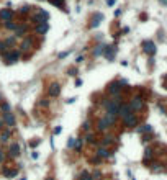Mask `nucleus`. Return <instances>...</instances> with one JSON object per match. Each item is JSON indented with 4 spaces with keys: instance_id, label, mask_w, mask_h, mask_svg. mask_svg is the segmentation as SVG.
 <instances>
[{
    "instance_id": "393cba45",
    "label": "nucleus",
    "mask_w": 167,
    "mask_h": 180,
    "mask_svg": "<svg viewBox=\"0 0 167 180\" xmlns=\"http://www.w3.org/2000/svg\"><path fill=\"white\" fill-rule=\"evenodd\" d=\"M82 146H84V138H77L74 149H76V151H80V149H82Z\"/></svg>"
},
{
    "instance_id": "2f4dec72",
    "label": "nucleus",
    "mask_w": 167,
    "mask_h": 180,
    "mask_svg": "<svg viewBox=\"0 0 167 180\" xmlns=\"http://www.w3.org/2000/svg\"><path fill=\"white\" fill-rule=\"evenodd\" d=\"M2 111H5V113H10V105H8L7 102H3V103H2Z\"/></svg>"
},
{
    "instance_id": "cd10ccee",
    "label": "nucleus",
    "mask_w": 167,
    "mask_h": 180,
    "mask_svg": "<svg viewBox=\"0 0 167 180\" xmlns=\"http://www.w3.org/2000/svg\"><path fill=\"white\" fill-rule=\"evenodd\" d=\"M16 23H13V21H5V28L7 30H16Z\"/></svg>"
},
{
    "instance_id": "b1692460",
    "label": "nucleus",
    "mask_w": 167,
    "mask_h": 180,
    "mask_svg": "<svg viewBox=\"0 0 167 180\" xmlns=\"http://www.w3.org/2000/svg\"><path fill=\"white\" fill-rule=\"evenodd\" d=\"M103 51H105V46L103 44H98V46H95V49H93V56H102L103 54Z\"/></svg>"
},
{
    "instance_id": "49530a36",
    "label": "nucleus",
    "mask_w": 167,
    "mask_h": 180,
    "mask_svg": "<svg viewBox=\"0 0 167 180\" xmlns=\"http://www.w3.org/2000/svg\"><path fill=\"white\" fill-rule=\"evenodd\" d=\"M23 180H25V179H23Z\"/></svg>"
},
{
    "instance_id": "4c0bfd02",
    "label": "nucleus",
    "mask_w": 167,
    "mask_h": 180,
    "mask_svg": "<svg viewBox=\"0 0 167 180\" xmlns=\"http://www.w3.org/2000/svg\"><path fill=\"white\" fill-rule=\"evenodd\" d=\"M3 159H5V152H3V151L0 149V164L3 162Z\"/></svg>"
},
{
    "instance_id": "a19ab883",
    "label": "nucleus",
    "mask_w": 167,
    "mask_h": 180,
    "mask_svg": "<svg viewBox=\"0 0 167 180\" xmlns=\"http://www.w3.org/2000/svg\"><path fill=\"white\" fill-rule=\"evenodd\" d=\"M77 74V70H74V69H69V75H76Z\"/></svg>"
},
{
    "instance_id": "f3484780",
    "label": "nucleus",
    "mask_w": 167,
    "mask_h": 180,
    "mask_svg": "<svg viewBox=\"0 0 167 180\" xmlns=\"http://www.w3.org/2000/svg\"><path fill=\"white\" fill-rule=\"evenodd\" d=\"M48 30H49V23H48V21H44V23H40V25H36V28H35V31L38 33V35H44Z\"/></svg>"
},
{
    "instance_id": "5701e85b",
    "label": "nucleus",
    "mask_w": 167,
    "mask_h": 180,
    "mask_svg": "<svg viewBox=\"0 0 167 180\" xmlns=\"http://www.w3.org/2000/svg\"><path fill=\"white\" fill-rule=\"evenodd\" d=\"M10 134H12L10 130H5L2 134H0V142H7V141L10 139Z\"/></svg>"
},
{
    "instance_id": "0eeeda50",
    "label": "nucleus",
    "mask_w": 167,
    "mask_h": 180,
    "mask_svg": "<svg viewBox=\"0 0 167 180\" xmlns=\"http://www.w3.org/2000/svg\"><path fill=\"white\" fill-rule=\"evenodd\" d=\"M133 113L131 106H130V103H121V106H120V110H118V116L121 118V120H125L126 116H130Z\"/></svg>"
},
{
    "instance_id": "4be33fe9",
    "label": "nucleus",
    "mask_w": 167,
    "mask_h": 180,
    "mask_svg": "<svg viewBox=\"0 0 167 180\" xmlns=\"http://www.w3.org/2000/svg\"><path fill=\"white\" fill-rule=\"evenodd\" d=\"M102 18H103V16H102L100 13H97V15L93 16V20H92V23H90V28H95V26H98V25H100Z\"/></svg>"
},
{
    "instance_id": "ea45409f",
    "label": "nucleus",
    "mask_w": 167,
    "mask_h": 180,
    "mask_svg": "<svg viewBox=\"0 0 167 180\" xmlns=\"http://www.w3.org/2000/svg\"><path fill=\"white\" fill-rule=\"evenodd\" d=\"M61 131H62V128H61V126H57V128H56V130H54V134H59Z\"/></svg>"
},
{
    "instance_id": "de8ad7c7",
    "label": "nucleus",
    "mask_w": 167,
    "mask_h": 180,
    "mask_svg": "<svg viewBox=\"0 0 167 180\" xmlns=\"http://www.w3.org/2000/svg\"><path fill=\"white\" fill-rule=\"evenodd\" d=\"M166 89H167V87H166Z\"/></svg>"
},
{
    "instance_id": "4468645a",
    "label": "nucleus",
    "mask_w": 167,
    "mask_h": 180,
    "mask_svg": "<svg viewBox=\"0 0 167 180\" xmlns=\"http://www.w3.org/2000/svg\"><path fill=\"white\" fill-rule=\"evenodd\" d=\"M2 121L7 126H15V116H13V113H3V120Z\"/></svg>"
},
{
    "instance_id": "c03bdc74",
    "label": "nucleus",
    "mask_w": 167,
    "mask_h": 180,
    "mask_svg": "<svg viewBox=\"0 0 167 180\" xmlns=\"http://www.w3.org/2000/svg\"><path fill=\"white\" fill-rule=\"evenodd\" d=\"M2 126H3V121H0V128H2Z\"/></svg>"
},
{
    "instance_id": "c756f323",
    "label": "nucleus",
    "mask_w": 167,
    "mask_h": 180,
    "mask_svg": "<svg viewBox=\"0 0 167 180\" xmlns=\"http://www.w3.org/2000/svg\"><path fill=\"white\" fill-rule=\"evenodd\" d=\"M152 149H146L144 151V162H147V159H149V157H152Z\"/></svg>"
},
{
    "instance_id": "412c9836",
    "label": "nucleus",
    "mask_w": 167,
    "mask_h": 180,
    "mask_svg": "<svg viewBox=\"0 0 167 180\" xmlns=\"http://www.w3.org/2000/svg\"><path fill=\"white\" fill-rule=\"evenodd\" d=\"M136 131L139 134H146V133H151L152 131V126L151 125H142V126H139V128H136Z\"/></svg>"
},
{
    "instance_id": "c85d7f7f",
    "label": "nucleus",
    "mask_w": 167,
    "mask_h": 180,
    "mask_svg": "<svg viewBox=\"0 0 167 180\" xmlns=\"http://www.w3.org/2000/svg\"><path fill=\"white\" fill-rule=\"evenodd\" d=\"M15 41H16V36H12V38H7L3 43H5L7 46H13V44H15Z\"/></svg>"
},
{
    "instance_id": "aec40b11",
    "label": "nucleus",
    "mask_w": 167,
    "mask_h": 180,
    "mask_svg": "<svg viewBox=\"0 0 167 180\" xmlns=\"http://www.w3.org/2000/svg\"><path fill=\"white\" fill-rule=\"evenodd\" d=\"M28 31V25H18L15 30V36H23Z\"/></svg>"
},
{
    "instance_id": "7c9ffc66",
    "label": "nucleus",
    "mask_w": 167,
    "mask_h": 180,
    "mask_svg": "<svg viewBox=\"0 0 167 180\" xmlns=\"http://www.w3.org/2000/svg\"><path fill=\"white\" fill-rule=\"evenodd\" d=\"M92 177H93V180H102V172L100 170H95V172L92 174Z\"/></svg>"
},
{
    "instance_id": "f03ea898",
    "label": "nucleus",
    "mask_w": 167,
    "mask_h": 180,
    "mask_svg": "<svg viewBox=\"0 0 167 180\" xmlns=\"http://www.w3.org/2000/svg\"><path fill=\"white\" fill-rule=\"evenodd\" d=\"M108 93H110L111 97H118L121 95V90H123V85L120 84V80L118 82H111V84H108Z\"/></svg>"
},
{
    "instance_id": "39448f33",
    "label": "nucleus",
    "mask_w": 167,
    "mask_h": 180,
    "mask_svg": "<svg viewBox=\"0 0 167 180\" xmlns=\"http://www.w3.org/2000/svg\"><path fill=\"white\" fill-rule=\"evenodd\" d=\"M97 155L100 157V159H110L113 152L110 151V147H105V146H98L97 147Z\"/></svg>"
},
{
    "instance_id": "6ab92c4d",
    "label": "nucleus",
    "mask_w": 167,
    "mask_h": 180,
    "mask_svg": "<svg viewBox=\"0 0 167 180\" xmlns=\"http://www.w3.org/2000/svg\"><path fill=\"white\" fill-rule=\"evenodd\" d=\"M84 142H87V144H97V138H95V134L89 131V133L85 134V138H84Z\"/></svg>"
},
{
    "instance_id": "7ed1b4c3",
    "label": "nucleus",
    "mask_w": 167,
    "mask_h": 180,
    "mask_svg": "<svg viewBox=\"0 0 167 180\" xmlns=\"http://www.w3.org/2000/svg\"><path fill=\"white\" fill-rule=\"evenodd\" d=\"M130 106H131L133 111H141L142 108H144V100H142L141 97L134 95L131 100H130Z\"/></svg>"
},
{
    "instance_id": "f257e3e1",
    "label": "nucleus",
    "mask_w": 167,
    "mask_h": 180,
    "mask_svg": "<svg viewBox=\"0 0 167 180\" xmlns=\"http://www.w3.org/2000/svg\"><path fill=\"white\" fill-rule=\"evenodd\" d=\"M121 103H125L121 95L106 98V100L103 102V106H105V110H106L105 113H110V115H117V116H118V110H120Z\"/></svg>"
},
{
    "instance_id": "58836bf2",
    "label": "nucleus",
    "mask_w": 167,
    "mask_h": 180,
    "mask_svg": "<svg viewBox=\"0 0 167 180\" xmlns=\"http://www.w3.org/2000/svg\"><path fill=\"white\" fill-rule=\"evenodd\" d=\"M67 56H69V51H67V52H61V54H59V59H62V57H67Z\"/></svg>"
},
{
    "instance_id": "ddd939ff",
    "label": "nucleus",
    "mask_w": 167,
    "mask_h": 180,
    "mask_svg": "<svg viewBox=\"0 0 167 180\" xmlns=\"http://www.w3.org/2000/svg\"><path fill=\"white\" fill-rule=\"evenodd\" d=\"M12 16H13V12L10 8H3V10L0 12V18L3 21H12Z\"/></svg>"
},
{
    "instance_id": "a211bd4d",
    "label": "nucleus",
    "mask_w": 167,
    "mask_h": 180,
    "mask_svg": "<svg viewBox=\"0 0 167 180\" xmlns=\"http://www.w3.org/2000/svg\"><path fill=\"white\" fill-rule=\"evenodd\" d=\"M8 152H10L12 157H18V155H20V146L16 144V142L10 144V149H8Z\"/></svg>"
},
{
    "instance_id": "f8f14e48",
    "label": "nucleus",
    "mask_w": 167,
    "mask_h": 180,
    "mask_svg": "<svg viewBox=\"0 0 167 180\" xmlns=\"http://www.w3.org/2000/svg\"><path fill=\"white\" fill-rule=\"evenodd\" d=\"M103 120L108 123V126H110V128H113V126L117 125L118 116H117V115H110V113H105V115H103Z\"/></svg>"
},
{
    "instance_id": "dca6fc26",
    "label": "nucleus",
    "mask_w": 167,
    "mask_h": 180,
    "mask_svg": "<svg viewBox=\"0 0 167 180\" xmlns=\"http://www.w3.org/2000/svg\"><path fill=\"white\" fill-rule=\"evenodd\" d=\"M113 52H117V48L115 46H105V51H103V56H105L108 61L113 59Z\"/></svg>"
},
{
    "instance_id": "c9c22d12",
    "label": "nucleus",
    "mask_w": 167,
    "mask_h": 180,
    "mask_svg": "<svg viewBox=\"0 0 167 180\" xmlns=\"http://www.w3.org/2000/svg\"><path fill=\"white\" fill-rule=\"evenodd\" d=\"M28 10H30V7H21V8H20V13H28Z\"/></svg>"
},
{
    "instance_id": "e433bc0d",
    "label": "nucleus",
    "mask_w": 167,
    "mask_h": 180,
    "mask_svg": "<svg viewBox=\"0 0 167 180\" xmlns=\"http://www.w3.org/2000/svg\"><path fill=\"white\" fill-rule=\"evenodd\" d=\"M92 162H93V164H98V162H102V159H100V157H98V155H97V157H92Z\"/></svg>"
},
{
    "instance_id": "9b49d317",
    "label": "nucleus",
    "mask_w": 167,
    "mask_h": 180,
    "mask_svg": "<svg viewBox=\"0 0 167 180\" xmlns=\"http://www.w3.org/2000/svg\"><path fill=\"white\" fill-rule=\"evenodd\" d=\"M31 48H33V40H31V38H25V40L21 41V44H20V51L26 52V51H30Z\"/></svg>"
},
{
    "instance_id": "20e7f679",
    "label": "nucleus",
    "mask_w": 167,
    "mask_h": 180,
    "mask_svg": "<svg viewBox=\"0 0 167 180\" xmlns=\"http://www.w3.org/2000/svg\"><path fill=\"white\" fill-rule=\"evenodd\" d=\"M141 48H142V51H144L147 56H154V54H156V51H157L156 44H154V41H149V40L142 41Z\"/></svg>"
},
{
    "instance_id": "f704fd0d",
    "label": "nucleus",
    "mask_w": 167,
    "mask_h": 180,
    "mask_svg": "<svg viewBox=\"0 0 167 180\" xmlns=\"http://www.w3.org/2000/svg\"><path fill=\"white\" fill-rule=\"evenodd\" d=\"M40 105H41V106H48V105H49V100H46V98H41Z\"/></svg>"
},
{
    "instance_id": "9d476101",
    "label": "nucleus",
    "mask_w": 167,
    "mask_h": 180,
    "mask_svg": "<svg viewBox=\"0 0 167 180\" xmlns=\"http://www.w3.org/2000/svg\"><path fill=\"white\" fill-rule=\"evenodd\" d=\"M97 131H98V133H106V131L110 130V126H108V123H106L105 120H103V116H102L100 120L97 121Z\"/></svg>"
},
{
    "instance_id": "6e6552de",
    "label": "nucleus",
    "mask_w": 167,
    "mask_h": 180,
    "mask_svg": "<svg viewBox=\"0 0 167 180\" xmlns=\"http://www.w3.org/2000/svg\"><path fill=\"white\" fill-rule=\"evenodd\" d=\"M59 93H61V85L57 84V82H54V84L49 85V89H48V95L49 97H59Z\"/></svg>"
},
{
    "instance_id": "bb28decb",
    "label": "nucleus",
    "mask_w": 167,
    "mask_h": 180,
    "mask_svg": "<svg viewBox=\"0 0 167 180\" xmlns=\"http://www.w3.org/2000/svg\"><path fill=\"white\" fill-rule=\"evenodd\" d=\"M79 180H93V177H92V174H89V172H82Z\"/></svg>"
},
{
    "instance_id": "79ce46f5",
    "label": "nucleus",
    "mask_w": 167,
    "mask_h": 180,
    "mask_svg": "<svg viewBox=\"0 0 167 180\" xmlns=\"http://www.w3.org/2000/svg\"><path fill=\"white\" fill-rule=\"evenodd\" d=\"M106 3H108V5H115V0H106Z\"/></svg>"
},
{
    "instance_id": "423d86ee",
    "label": "nucleus",
    "mask_w": 167,
    "mask_h": 180,
    "mask_svg": "<svg viewBox=\"0 0 167 180\" xmlns=\"http://www.w3.org/2000/svg\"><path fill=\"white\" fill-rule=\"evenodd\" d=\"M138 116L134 115V113H131L130 116H126L125 120H123V125H125V128H136L138 126Z\"/></svg>"
},
{
    "instance_id": "72a5a7b5",
    "label": "nucleus",
    "mask_w": 167,
    "mask_h": 180,
    "mask_svg": "<svg viewBox=\"0 0 167 180\" xmlns=\"http://www.w3.org/2000/svg\"><path fill=\"white\" fill-rule=\"evenodd\" d=\"M67 146H69V147H74V146H76V138H69V142H67Z\"/></svg>"
},
{
    "instance_id": "1a4fd4ad",
    "label": "nucleus",
    "mask_w": 167,
    "mask_h": 180,
    "mask_svg": "<svg viewBox=\"0 0 167 180\" xmlns=\"http://www.w3.org/2000/svg\"><path fill=\"white\" fill-rule=\"evenodd\" d=\"M20 59V51H12V52H7L5 54V61L8 64H13Z\"/></svg>"
},
{
    "instance_id": "473e14b6",
    "label": "nucleus",
    "mask_w": 167,
    "mask_h": 180,
    "mask_svg": "<svg viewBox=\"0 0 167 180\" xmlns=\"http://www.w3.org/2000/svg\"><path fill=\"white\" fill-rule=\"evenodd\" d=\"M82 128H84V130H85V131H90V128H92V123H90V121H85V123H84V126H82Z\"/></svg>"
},
{
    "instance_id": "a18cd8bd",
    "label": "nucleus",
    "mask_w": 167,
    "mask_h": 180,
    "mask_svg": "<svg viewBox=\"0 0 167 180\" xmlns=\"http://www.w3.org/2000/svg\"><path fill=\"white\" fill-rule=\"evenodd\" d=\"M48 180H54V179H51V177H49V179H48Z\"/></svg>"
},
{
    "instance_id": "a878e982",
    "label": "nucleus",
    "mask_w": 167,
    "mask_h": 180,
    "mask_svg": "<svg viewBox=\"0 0 167 180\" xmlns=\"http://www.w3.org/2000/svg\"><path fill=\"white\" fill-rule=\"evenodd\" d=\"M16 174H18V170H8V169L3 170V175H5V177H8V179H10V177H15Z\"/></svg>"
},
{
    "instance_id": "2eb2a0df",
    "label": "nucleus",
    "mask_w": 167,
    "mask_h": 180,
    "mask_svg": "<svg viewBox=\"0 0 167 180\" xmlns=\"http://www.w3.org/2000/svg\"><path fill=\"white\" fill-rule=\"evenodd\" d=\"M113 142H115V136H113V134H105L103 138H102L100 146H105V147H108V146L113 144Z\"/></svg>"
},
{
    "instance_id": "37998d69",
    "label": "nucleus",
    "mask_w": 167,
    "mask_h": 180,
    "mask_svg": "<svg viewBox=\"0 0 167 180\" xmlns=\"http://www.w3.org/2000/svg\"><path fill=\"white\" fill-rule=\"evenodd\" d=\"M38 144H40V141H38V139H36V141H33V142H31V146H33V147H35V146H38Z\"/></svg>"
}]
</instances>
